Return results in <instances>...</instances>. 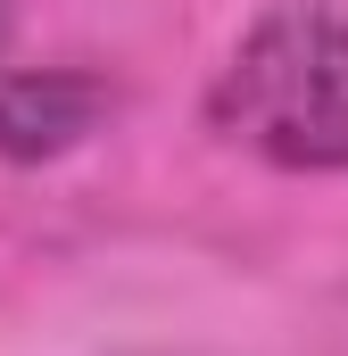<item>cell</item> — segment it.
<instances>
[{
    "label": "cell",
    "mask_w": 348,
    "mask_h": 356,
    "mask_svg": "<svg viewBox=\"0 0 348 356\" xmlns=\"http://www.w3.org/2000/svg\"><path fill=\"white\" fill-rule=\"evenodd\" d=\"M207 124L282 175H348V17L282 0L232 42Z\"/></svg>",
    "instance_id": "cell-1"
},
{
    "label": "cell",
    "mask_w": 348,
    "mask_h": 356,
    "mask_svg": "<svg viewBox=\"0 0 348 356\" xmlns=\"http://www.w3.org/2000/svg\"><path fill=\"white\" fill-rule=\"evenodd\" d=\"M116 108V91L84 67H25L0 75V158L8 166H50L67 149H84L100 116Z\"/></svg>",
    "instance_id": "cell-2"
},
{
    "label": "cell",
    "mask_w": 348,
    "mask_h": 356,
    "mask_svg": "<svg viewBox=\"0 0 348 356\" xmlns=\"http://www.w3.org/2000/svg\"><path fill=\"white\" fill-rule=\"evenodd\" d=\"M8 33H17V8H8V0H0V50H8Z\"/></svg>",
    "instance_id": "cell-3"
}]
</instances>
